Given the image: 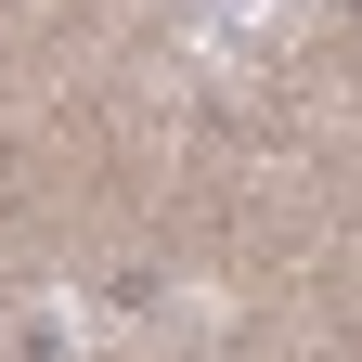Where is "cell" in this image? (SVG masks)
I'll return each mask as SVG.
<instances>
[{"instance_id":"1","label":"cell","mask_w":362,"mask_h":362,"mask_svg":"<svg viewBox=\"0 0 362 362\" xmlns=\"http://www.w3.org/2000/svg\"><path fill=\"white\" fill-rule=\"evenodd\" d=\"M104 337H117V324H104V310H90L78 285H39L13 324H0V362H90Z\"/></svg>"},{"instance_id":"2","label":"cell","mask_w":362,"mask_h":362,"mask_svg":"<svg viewBox=\"0 0 362 362\" xmlns=\"http://www.w3.org/2000/svg\"><path fill=\"white\" fill-rule=\"evenodd\" d=\"M310 0H194V39L207 52H233V39H272V26H298Z\"/></svg>"}]
</instances>
